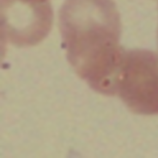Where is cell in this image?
<instances>
[{
    "label": "cell",
    "mask_w": 158,
    "mask_h": 158,
    "mask_svg": "<svg viewBox=\"0 0 158 158\" xmlns=\"http://www.w3.org/2000/svg\"><path fill=\"white\" fill-rule=\"evenodd\" d=\"M1 38L19 47L35 46L51 30L53 13L50 1L1 0Z\"/></svg>",
    "instance_id": "obj_3"
},
{
    "label": "cell",
    "mask_w": 158,
    "mask_h": 158,
    "mask_svg": "<svg viewBox=\"0 0 158 158\" xmlns=\"http://www.w3.org/2000/svg\"><path fill=\"white\" fill-rule=\"evenodd\" d=\"M157 35H158V36H157V37H158V34H157Z\"/></svg>",
    "instance_id": "obj_5"
},
{
    "label": "cell",
    "mask_w": 158,
    "mask_h": 158,
    "mask_svg": "<svg viewBox=\"0 0 158 158\" xmlns=\"http://www.w3.org/2000/svg\"><path fill=\"white\" fill-rule=\"evenodd\" d=\"M33 1H36L46 2L49 1L50 0H33Z\"/></svg>",
    "instance_id": "obj_4"
},
{
    "label": "cell",
    "mask_w": 158,
    "mask_h": 158,
    "mask_svg": "<svg viewBox=\"0 0 158 158\" xmlns=\"http://www.w3.org/2000/svg\"><path fill=\"white\" fill-rule=\"evenodd\" d=\"M59 25L68 60L81 74L103 65L123 48L113 0H66Z\"/></svg>",
    "instance_id": "obj_1"
},
{
    "label": "cell",
    "mask_w": 158,
    "mask_h": 158,
    "mask_svg": "<svg viewBox=\"0 0 158 158\" xmlns=\"http://www.w3.org/2000/svg\"><path fill=\"white\" fill-rule=\"evenodd\" d=\"M117 94L134 112L158 114V54L126 51Z\"/></svg>",
    "instance_id": "obj_2"
}]
</instances>
